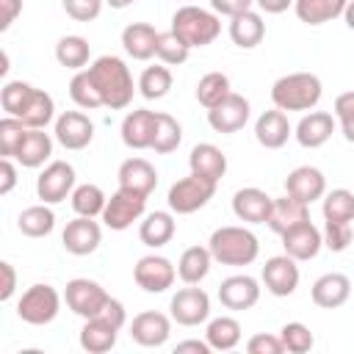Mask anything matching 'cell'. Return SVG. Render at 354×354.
Here are the masks:
<instances>
[{
	"label": "cell",
	"instance_id": "cell-1",
	"mask_svg": "<svg viewBox=\"0 0 354 354\" xmlns=\"http://www.w3.org/2000/svg\"><path fill=\"white\" fill-rule=\"evenodd\" d=\"M86 72H88V77L94 80V86L102 97V108L122 111L133 102L136 83H133L130 66L119 55H100Z\"/></svg>",
	"mask_w": 354,
	"mask_h": 354
},
{
	"label": "cell",
	"instance_id": "cell-2",
	"mask_svg": "<svg viewBox=\"0 0 354 354\" xmlns=\"http://www.w3.org/2000/svg\"><path fill=\"white\" fill-rule=\"evenodd\" d=\"M207 249H210L213 260L221 266H249L260 254V241L252 230L238 227V224H227V227L213 230Z\"/></svg>",
	"mask_w": 354,
	"mask_h": 354
},
{
	"label": "cell",
	"instance_id": "cell-3",
	"mask_svg": "<svg viewBox=\"0 0 354 354\" xmlns=\"http://www.w3.org/2000/svg\"><path fill=\"white\" fill-rule=\"evenodd\" d=\"M324 94L321 77L313 72H290L274 80L271 102L279 111H313Z\"/></svg>",
	"mask_w": 354,
	"mask_h": 354
},
{
	"label": "cell",
	"instance_id": "cell-4",
	"mask_svg": "<svg viewBox=\"0 0 354 354\" xmlns=\"http://www.w3.org/2000/svg\"><path fill=\"white\" fill-rule=\"evenodd\" d=\"M171 30L194 50V47H207L218 39L221 33V19L216 11H207L202 6H183L171 17Z\"/></svg>",
	"mask_w": 354,
	"mask_h": 354
},
{
	"label": "cell",
	"instance_id": "cell-5",
	"mask_svg": "<svg viewBox=\"0 0 354 354\" xmlns=\"http://www.w3.org/2000/svg\"><path fill=\"white\" fill-rule=\"evenodd\" d=\"M58 310H61V296L47 282L30 285L19 296V301H17V318L25 321V324H30V326H44V324L55 321Z\"/></svg>",
	"mask_w": 354,
	"mask_h": 354
},
{
	"label": "cell",
	"instance_id": "cell-6",
	"mask_svg": "<svg viewBox=\"0 0 354 354\" xmlns=\"http://www.w3.org/2000/svg\"><path fill=\"white\" fill-rule=\"evenodd\" d=\"M216 185H218V183H210V180H205V177H199V174H188V177L177 180V183L169 188V196H166L169 210L177 213V216H188V213L202 210V207L213 199Z\"/></svg>",
	"mask_w": 354,
	"mask_h": 354
},
{
	"label": "cell",
	"instance_id": "cell-7",
	"mask_svg": "<svg viewBox=\"0 0 354 354\" xmlns=\"http://www.w3.org/2000/svg\"><path fill=\"white\" fill-rule=\"evenodd\" d=\"M144 210H147V194H138V191H130V188H119L105 202L102 224L108 230L122 232V230L133 227V221H138L144 216Z\"/></svg>",
	"mask_w": 354,
	"mask_h": 354
},
{
	"label": "cell",
	"instance_id": "cell-8",
	"mask_svg": "<svg viewBox=\"0 0 354 354\" xmlns=\"http://www.w3.org/2000/svg\"><path fill=\"white\" fill-rule=\"evenodd\" d=\"M64 299H66V307L80 315L83 321L94 318L102 313V307L108 304V290L94 282V279H86V277H77V279H69L66 282V290H64Z\"/></svg>",
	"mask_w": 354,
	"mask_h": 354
},
{
	"label": "cell",
	"instance_id": "cell-9",
	"mask_svg": "<svg viewBox=\"0 0 354 354\" xmlns=\"http://www.w3.org/2000/svg\"><path fill=\"white\" fill-rule=\"evenodd\" d=\"M169 310H171V321H177L180 326H199L210 318V296L202 288L188 285L171 296Z\"/></svg>",
	"mask_w": 354,
	"mask_h": 354
},
{
	"label": "cell",
	"instance_id": "cell-10",
	"mask_svg": "<svg viewBox=\"0 0 354 354\" xmlns=\"http://www.w3.org/2000/svg\"><path fill=\"white\" fill-rule=\"evenodd\" d=\"M133 279L141 290L147 293H163L174 285L177 279V268L171 266L169 257L163 254H144L136 266H133Z\"/></svg>",
	"mask_w": 354,
	"mask_h": 354
},
{
	"label": "cell",
	"instance_id": "cell-11",
	"mask_svg": "<svg viewBox=\"0 0 354 354\" xmlns=\"http://www.w3.org/2000/svg\"><path fill=\"white\" fill-rule=\"evenodd\" d=\"M75 191V169L66 160H53L44 166V171L36 180V194L47 205H58Z\"/></svg>",
	"mask_w": 354,
	"mask_h": 354
},
{
	"label": "cell",
	"instance_id": "cell-12",
	"mask_svg": "<svg viewBox=\"0 0 354 354\" xmlns=\"http://www.w3.org/2000/svg\"><path fill=\"white\" fill-rule=\"evenodd\" d=\"M55 141L64 147V149H86L94 138V122L80 113V111H64L58 119H55V130H53Z\"/></svg>",
	"mask_w": 354,
	"mask_h": 354
},
{
	"label": "cell",
	"instance_id": "cell-13",
	"mask_svg": "<svg viewBox=\"0 0 354 354\" xmlns=\"http://www.w3.org/2000/svg\"><path fill=\"white\" fill-rule=\"evenodd\" d=\"M249 100L243 94L230 91L218 105H213L207 111V124L216 133H238L246 122H249Z\"/></svg>",
	"mask_w": 354,
	"mask_h": 354
},
{
	"label": "cell",
	"instance_id": "cell-14",
	"mask_svg": "<svg viewBox=\"0 0 354 354\" xmlns=\"http://www.w3.org/2000/svg\"><path fill=\"white\" fill-rule=\"evenodd\" d=\"M260 279L271 296H290L299 288V266L290 254L268 257L260 271Z\"/></svg>",
	"mask_w": 354,
	"mask_h": 354
},
{
	"label": "cell",
	"instance_id": "cell-15",
	"mask_svg": "<svg viewBox=\"0 0 354 354\" xmlns=\"http://www.w3.org/2000/svg\"><path fill=\"white\" fill-rule=\"evenodd\" d=\"M100 241H102V230H100V224H97L94 218H88V216H77V218L66 221V227H64V232H61L64 249H66L69 254H77V257H86V254L97 252Z\"/></svg>",
	"mask_w": 354,
	"mask_h": 354
},
{
	"label": "cell",
	"instance_id": "cell-16",
	"mask_svg": "<svg viewBox=\"0 0 354 354\" xmlns=\"http://www.w3.org/2000/svg\"><path fill=\"white\" fill-rule=\"evenodd\" d=\"M279 238H282L285 254H290L296 263L313 260V257H318V252L324 249V235H321V230H318L313 221H301V224L290 227L288 232H282Z\"/></svg>",
	"mask_w": 354,
	"mask_h": 354
},
{
	"label": "cell",
	"instance_id": "cell-17",
	"mask_svg": "<svg viewBox=\"0 0 354 354\" xmlns=\"http://www.w3.org/2000/svg\"><path fill=\"white\" fill-rule=\"evenodd\" d=\"M171 335V318L158 310H144L130 324V337L144 348H158Z\"/></svg>",
	"mask_w": 354,
	"mask_h": 354
},
{
	"label": "cell",
	"instance_id": "cell-18",
	"mask_svg": "<svg viewBox=\"0 0 354 354\" xmlns=\"http://www.w3.org/2000/svg\"><path fill=\"white\" fill-rule=\"evenodd\" d=\"M257 299H260V285L249 274H232L218 285V301L227 310H235V313L249 310L257 304Z\"/></svg>",
	"mask_w": 354,
	"mask_h": 354
},
{
	"label": "cell",
	"instance_id": "cell-19",
	"mask_svg": "<svg viewBox=\"0 0 354 354\" xmlns=\"http://www.w3.org/2000/svg\"><path fill=\"white\" fill-rule=\"evenodd\" d=\"M155 124H158V111H149V108L130 111L122 119V141H124V147H130V149H152Z\"/></svg>",
	"mask_w": 354,
	"mask_h": 354
},
{
	"label": "cell",
	"instance_id": "cell-20",
	"mask_svg": "<svg viewBox=\"0 0 354 354\" xmlns=\"http://www.w3.org/2000/svg\"><path fill=\"white\" fill-rule=\"evenodd\" d=\"M285 194L301 199L304 205H313L315 199H324L326 194V177L315 166H299L285 177Z\"/></svg>",
	"mask_w": 354,
	"mask_h": 354
},
{
	"label": "cell",
	"instance_id": "cell-21",
	"mask_svg": "<svg viewBox=\"0 0 354 354\" xmlns=\"http://www.w3.org/2000/svg\"><path fill=\"white\" fill-rule=\"evenodd\" d=\"M293 136V127L288 122V113L279 111V108H271V111H263L254 122V138L260 147L266 149H279L288 144V138Z\"/></svg>",
	"mask_w": 354,
	"mask_h": 354
},
{
	"label": "cell",
	"instance_id": "cell-22",
	"mask_svg": "<svg viewBox=\"0 0 354 354\" xmlns=\"http://www.w3.org/2000/svg\"><path fill=\"white\" fill-rule=\"evenodd\" d=\"M313 304L321 307V310H335V307H343L351 296V279L346 274H337V271H329L324 277H318L313 282Z\"/></svg>",
	"mask_w": 354,
	"mask_h": 354
},
{
	"label": "cell",
	"instance_id": "cell-23",
	"mask_svg": "<svg viewBox=\"0 0 354 354\" xmlns=\"http://www.w3.org/2000/svg\"><path fill=\"white\" fill-rule=\"evenodd\" d=\"M271 205H274V196H268L263 188H241L232 196V213L238 216V221H246V224H266Z\"/></svg>",
	"mask_w": 354,
	"mask_h": 354
},
{
	"label": "cell",
	"instance_id": "cell-24",
	"mask_svg": "<svg viewBox=\"0 0 354 354\" xmlns=\"http://www.w3.org/2000/svg\"><path fill=\"white\" fill-rule=\"evenodd\" d=\"M332 133H335V116L326 113V111H310V113H304L299 119L293 136H296V141L301 147L318 149V147H324L332 138Z\"/></svg>",
	"mask_w": 354,
	"mask_h": 354
},
{
	"label": "cell",
	"instance_id": "cell-25",
	"mask_svg": "<svg viewBox=\"0 0 354 354\" xmlns=\"http://www.w3.org/2000/svg\"><path fill=\"white\" fill-rule=\"evenodd\" d=\"M301 221H310V205H304L301 199L285 194V196L274 199L266 224H268V230H274L277 235H282V232H288L290 227H296Z\"/></svg>",
	"mask_w": 354,
	"mask_h": 354
},
{
	"label": "cell",
	"instance_id": "cell-26",
	"mask_svg": "<svg viewBox=\"0 0 354 354\" xmlns=\"http://www.w3.org/2000/svg\"><path fill=\"white\" fill-rule=\"evenodd\" d=\"M158 30L149 22H130L122 30V47L136 61H149L158 53Z\"/></svg>",
	"mask_w": 354,
	"mask_h": 354
},
{
	"label": "cell",
	"instance_id": "cell-27",
	"mask_svg": "<svg viewBox=\"0 0 354 354\" xmlns=\"http://www.w3.org/2000/svg\"><path fill=\"white\" fill-rule=\"evenodd\" d=\"M116 177H119V188H130V191H138V194H147V196L158 185V171L144 158H127L119 166Z\"/></svg>",
	"mask_w": 354,
	"mask_h": 354
},
{
	"label": "cell",
	"instance_id": "cell-28",
	"mask_svg": "<svg viewBox=\"0 0 354 354\" xmlns=\"http://www.w3.org/2000/svg\"><path fill=\"white\" fill-rule=\"evenodd\" d=\"M188 166H191V174H199L210 183H218L227 171V155L216 144H196L188 155Z\"/></svg>",
	"mask_w": 354,
	"mask_h": 354
},
{
	"label": "cell",
	"instance_id": "cell-29",
	"mask_svg": "<svg viewBox=\"0 0 354 354\" xmlns=\"http://www.w3.org/2000/svg\"><path fill=\"white\" fill-rule=\"evenodd\" d=\"M50 155H53V138H50V133L28 127V133H25V138H22L14 160L22 163L25 169H39V166H44L50 160Z\"/></svg>",
	"mask_w": 354,
	"mask_h": 354
},
{
	"label": "cell",
	"instance_id": "cell-30",
	"mask_svg": "<svg viewBox=\"0 0 354 354\" xmlns=\"http://www.w3.org/2000/svg\"><path fill=\"white\" fill-rule=\"evenodd\" d=\"M116 335H119V326H113L111 321L105 318H88L80 329V346L83 351L88 354H105L116 346Z\"/></svg>",
	"mask_w": 354,
	"mask_h": 354
},
{
	"label": "cell",
	"instance_id": "cell-31",
	"mask_svg": "<svg viewBox=\"0 0 354 354\" xmlns=\"http://www.w3.org/2000/svg\"><path fill=\"white\" fill-rule=\"evenodd\" d=\"M263 36H266V22H263V17L257 11L249 8V11H243V14H238V17L230 19V39L241 50L257 47L263 41Z\"/></svg>",
	"mask_w": 354,
	"mask_h": 354
},
{
	"label": "cell",
	"instance_id": "cell-32",
	"mask_svg": "<svg viewBox=\"0 0 354 354\" xmlns=\"http://www.w3.org/2000/svg\"><path fill=\"white\" fill-rule=\"evenodd\" d=\"M174 216L166 213V210H155V213H147L144 221L138 224V238L144 246L149 249H160L166 246L171 238H174Z\"/></svg>",
	"mask_w": 354,
	"mask_h": 354
},
{
	"label": "cell",
	"instance_id": "cell-33",
	"mask_svg": "<svg viewBox=\"0 0 354 354\" xmlns=\"http://www.w3.org/2000/svg\"><path fill=\"white\" fill-rule=\"evenodd\" d=\"M213 266V254L207 246H188L177 260V277L185 285H199Z\"/></svg>",
	"mask_w": 354,
	"mask_h": 354
},
{
	"label": "cell",
	"instance_id": "cell-34",
	"mask_svg": "<svg viewBox=\"0 0 354 354\" xmlns=\"http://www.w3.org/2000/svg\"><path fill=\"white\" fill-rule=\"evenodd\" d=\"M348 0H296L293 11L304 25H324L343 17Z\"/></svg>",
	"mask_w": 354,
	"mask_h": 354
},
{
	"label": "cell",
	"instance_id": "cell-35",
	"mask_svg": "<svg viewBox=\"0 0 354 354\" xmlns=\"http://www.w3.org/2000/svg\"><path fill=\"white\" fill-rule=\"evenodd\" d=\"M17 227H19V232L28 235V238H44V235H50L53 227H55V213H53V207H50L47 202L30 205V207H25V210L19 213Z\"/></svg>",
	"mask_w": 354,
	"mask_h": 354
},
{
	"label": "cell",
	"instance_id": "cell-36",
	"mask_svg": "<svg viewBox=\"0 0 354 354\" xmlns=\"http://www.w3.org/2000/svg\"><path fill=\"white\" fill-rule=\"evenodd\" d=\"M205 340L210 343L213 351H230L241 343V324L230 315H218L207 324L205 329Z\"/></svg>",
	"mask_w": 354,
	"mask_h": 354
},
{
	"label": "cell",
	"instance_id": "cell-37",
	"mask_svg": "<svg viewBox=\"0 0 354 354\" xmlns=\"http://www.w3.org/2000/svg\"><path fill=\"white\" fill-rule=\"evenodd\" d=\"M72 210L77 213V216H88V218H97V216H102V210H105V202H108V196L102 194V188L100 185H94V183H83V185H75V191H72Z\"/></svg>",
	"mask_w": 354,
	"mask_h": 354
},
{
	"label": "cell",
	"instance_id": "cell-38",
	"mask_svg": "<svg viewBox=\"0 0 354 354\" xmlns=\"http://www.w3.org/2000/svg\"><path fill=\"white\" fill-rule=\"evenodd\" d=\"M324 221H337V224H351L354 221V194L348 188H332L324 194Z\"/></svg>",
	"mask_w": 354,
	"mask_h": 354
},
{
	"label": "cell",
	"instance_id": "cell-39",
	"mask_svg": "<svg viewBox=\"0 0 354 354\" xmlns=\"http://www.w3.org/2000/svg\"><path fill=\"white\" fill-rule=\"evenodd\" d=\"M88 55H91V47H88V41L83 36H64L55 44V58L66 69L80 72L88 64Z\"/></svg>",
	"mask_w": 354,
	"mask_h": 354
},
{
	"label": "cell",
	"instance_id": "cell-40",
	"mask_svg": "<svg viewBox=\"0 0 354 354\" xmlns=\"http://www.w3.org/2000/svg\"><path fill=\"white\" fill-rule=\"evenodd\" d=\"M138 91L144 100H163L171 91V72L166 64L147 66L138 77Z\"/></svg>",
	"mask_w": 354,
	"mask_h": 354
},
{
	"label": "cell",
	"instance_id": "cell-41",
	"mask_svg": "<svg viewBox=\"0 0 354 354\" xmlns=\"http://www.w3.org/2000/svg\"><path fill=\"white\" fill-rule=\"evenodd\" d=\"M19 119L25 122V127L44 130L55 119V102H53V97L44 88H36L33 97H30V102H28V108H25V113Z\"/></svg>",
	"mask_w": 354,
	"mask_h": 354
},
{
	"label": "cell",
	"instance_id": "cell-42",
	"mask_svg": "<svg viewBox=\"0 0 354 354\" xmlns=\"http://www.w3.org/2000/svg\"><path fill=\"white\" fill-rule=\"evenodd\" d=\"M33 91H36V86H30V83H25V80H8V83L0 88V105H3L6 116H17V119H19V116L25 113V108H28Z\"/></svg>",
	"mask_w": 354,
	"mask_h": 354
},
{
	"label": "cell",
	"instance_id": "cell-43",
	"mask_svg": "<svg viewBox=\"0 0 354 354\" xmlns=\"http://www.w3.org/2000/svg\"><path fill=\"white\" fill-rule=\"evenodd\" d=\"M183 141V127L171 113H160L158 111V124H155V138H152V149L158 155H169L180 147Z\"/></svg>",
	"mask_w": 354,
	"mask_h": 354
},
{
	"label": "cell",
	"instance_id": "cell-44",
	"mask_svg": "<svg viewBox=\"0 0 354 354\" xmlns=\"http://www.w3.org/2000/svg\"><path fill=\"white\" fill-rule=\"evenodd\" d=\"M230 94V77L224 72H207L199 83H196V100L202 108H213L218 105L224 97Z\"/></svg>",
	"mask_w": 354,
	"mask_h": 354
},
{
	"label": "cell",
	"instance_id": "cell-45",
	"mask_svg": "<svg viewBox=\"0 0 354 354\" xmlns=\"http://www.w3.org/2000/svg\"><path fill=\"white\" fill-rule=\"evenodd\" d=\"M69 97L77 108H86V111H94V108H102V97L94 86V80L88 77L86 69L75 72V77L69 80Z\"/></svg>",
	"mask_w": 354,
	"mask_h": 354
},
{
	"label": "cell",
	"instance_id": "cell-46",
	"mask_svg": "<svg viewBox=\"0 0 354 354\" xmlns=\"http://www.w3.org/2000/svg\"><path fill=\"white\" fill-rule=\"evenodd\" d=\"M188 53H191V47H188L171 28L158 36V53H155V55H158L166 66H180V64H185V61H188Z\"/></svg>",
	"mask_w": 354,
	"mask_h": 354
},
{
	"label": "cell",
	"instance_id": "cell-47",
	"mask_svg": "<svg viewBox=\"0 0 354 354\" xmlns=\"http://www.w3.org/2000/svg\"><path fill=\"white\" fill-rule=\"evenodd\" d=\"M279 340H282L285 351H290V354H307L313 348V343H315L310 326H304L301 321H288L279 329Z\"/></svg>",
	"mask_w": 354,
	"mask_h": 354
},
{
	"label": "cell",
	"instance_id": "cell-48",
	"mask_svg": "<svg viewBox=\"0 0 354 354\" xmlns=\"http://www.w3.org/2000/svg\"><path fill=\"white\" fill-rule=\"evenodd\" d=\"M25 133H28V127H25L22 119L3 116L0 119V155L3 158H14L19 144H22V138H25Z\"/></svg>",
	"mask_w": 354,
	"mask_h": 354
},
{
	"label": "cell",
	"instance_id": "cell-49",
	"mask_svg": "<svg viewBox=\"0 0 354 354\" xmlns=\"http://www.w3.org/2000/svg\"><path fill=\"white\" fill-rule=\"evenodd\" d=\"M324 246L329 252H346L351 246V224H337V221H324Z\"/></svg>",
	"mask_w": 354,
	"mask_h": 354
},
{
	"label": "cell",
	"instance_id": "cell-50",
	"mask_svg": "<svg viewBox=\"0 0 354 354\" xmlns=\"http://www.w3.org/2000/svg\"><path fill=\"white\" fill-rule=\"evenodd\" d=\"M335 116L340 122V130L346 136V141L354 144V91H343L335 100Z\"/></svg>",
	"mask_w": 354,
	"mask_h": 354
},
{
	"label": "cell",
	"instance_id": "cell-51",
	"mask_svg": "<svg viewBox=\"0 0 354 354\" xmlns=\"http://www.w3.org/2000/svg\"><path fill=\"white\" fill-rule=\"evenodd\" d=\"M105 0H64V11L75 19V22H91L100 17Z\"/></svg>",
	"mask_w": 354,
	"mask_h": 354
},
{
	"label": "cell",
	"instance_id": "cell-52",
	"mask_svg": "<svg viewBox=\"0 0 354 354\" xmlns=\"http://www.w3.org/2000/svg\"><path fill=\"white\" fill-rule=\"evenodd\" d=\"M246 351H249V354H282V351H285V346H282L279 335L257 332V335H252V337H249Z\"/></svg>",
	"mask_w": 354,
	"mask_h": 354
},
{
	"label": "cell",
	"instance_id": "cell-53",
	"mask_svg": "<svg viewBox=\"0 0 354 354\" xmlns=\"http://www.w3.org/2000/svg\"><path fill=\"white\" fill-rule=\"evenodd\" d=\"M254 6V0H210V8L216 11V14H221V17H238V14H243V11H249Z\"/></svg>",
	"mask_w": 354,
	"mask_h": 354
},
{
	"label": "cell",
	"instance_id": "cell-54",
	"mask_svg": "<svg viewBox=\"0 0 354 354\" xmlns=\"http://www.w3.org/2000/svg\"><path fill=\"white\" fill-rule=\"evenodd\" d=\"M0 271H3L0 299H3V301H8V299L14 296V290H17V271H14V266H11L8 260H3V263H0Z\"/></svg>",
	"mask_w": 354,
	"mask_h": 354
},
{
	"label": "cell",
	"instance_id": "cell-55",
	"mask_svg": "<svg viewBox=\"0 0 354 354\" xmlns=\"http://www.w3.org/2000/svg\"><path fill=\"white\" fill-rule=\"evenodd\" d=\"M0 174H3V183H0V194H11V188L17 185V169L11 163V158H3L0 160Z\"/></svg>",
	"mask_w": 354,
	"mask_h": 354
},
{
	"label": "cell",
	"instance_id": "cell-56",
	"mask_svg": "<svg viewBox=\"0 0 354 354\" xmlns=\"http://www.w3.org/2000/svg\"><path fill=\"white\" fill-rule=\"evenodd\" d=\"M0 8H3V19H0V30H8L11 22L19 17L22 11V0H0Z\"/></svg>",
	"mask_w": 354,
	"mask_h": 354
},
{
	"label": "cell",
	"instance_id": "cell-57",
	"mask_svg": "<svg viewBox=\"0 0 354 354\" xmlns=\"http://www.w3.org/2000/svg\"><path fill=\"white\" fill-rule=\"evenodd\" d=\"M293 3H296V0H254V6H257L260 11H266V14H282V11H288Z\"/></svg>",
	"mask_w": 354,
	"mask_h": 354
},
{
	"label": "cell",
	"instance_id": "cell-58",
	"mask_svg": "<svg viewBox=\"0 0 354 354\" xmlns=\"http://www.w3.org/2000/svg\"><path fill=\"white\" fill-rule=\"evenodd\" d=\"M177 354H185V351H196V354H210L213 348H210V343L207 340H183V343H177V348H174Z\"/></svg>",
	"mask_w": 354,
	"mask_h": 354
},
{
	"label": "cell",
	"instance_id": "cell-59",
	"mask_svg": "<svg viewBox=\"0 0 354 354\" xmlns=\"http://www.w3.org/2000/svg\"><path fill=\"white\" fill-rule=\"evenodd\" d=\"M343 19H346V25L354 30V0H348V6H346V11H343Z\"/></svg>",
	"mask_w": 354,
	"mask_h": 354
},
{
	"label": "cell",
	"instance_id": "cell-60",
	"mask_svg": "<svg viewBox=\"0 0 354 354\" xmlns=\"http://www.w3.org/2000/svg\"><path fill=\"white\" fill-rule=\"evenodd\" d=\"M111 8H116V11H122V8H127V6H133L136 0H105Z\"/></svg>",
	"mask_w": 354,
	"mask_h": 354
}]
</instances>
